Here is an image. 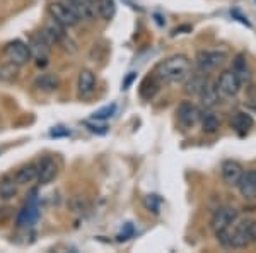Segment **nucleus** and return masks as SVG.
<instances>
[{
	"mask_svg": "<svg viewBox=\"0 0 256 253\" xmlns=\"http://www.w3.org/2000/svg\"><path fill=\"white\" fill-rule=\"evenodd\" d=\"M192 74V62L186 55H171L166 60L159 62L154 70V76L164 84H180L184 82Z\"/></svg>",
	"mask_w": 256,
	"mask_h": 253,
	"instance_id": "obj_1",
	"label": "nucleus"
},
{
	"mask_svg": "<svg viewBox=\"0 0 256 253\" xmlns=\"http://www.w3.org/2000/svg\"><path fill=\"white\" fill-rule=\"evenodd\" d=\"M48 14L52 16V19H55L56 23H60L65 28H74L80 23V18L77 16V12L74 11V7L70 4L52 2L48 6Z\"/></svg>",
	"mask_w": 256,
	"mask_h": 253,
	"instance_id": "obj_2",
	"label": "nucleus"
},
{
	"mask_svg": "<svg viewBox=\"0 0 256 253\" xmlns=\"http://www.w3.org/2000/svg\"><path fill=\"white\" fill-rule=\"evenodd\" d=\"M227 60V53L222 50H202L196 55V67L200 72H212Z\"/></svg>",
	"mask_w": 256,
	"mask_h": 253,
	"instance_id": "obj_3",
	"label": "nucleus"
},
{
	"mask_svg": "<svg viewBox=\"0 0 256 253\" xmlns=\"http://www.w3.org/2000/svg\"><path fill=\"white\" fill-rule=\"evenodd\" d=\"M6 57L12 62V64L19 65V67L28 65L30 64V60L32 59L30 47L20 40H14V41H10V43L6 45Z\"/></svg>",
	"mask_w": 256,
	"mask_h": 253,
	"instance_id": "obj_4",
	"label": "nucleus"
},
{
	"mask_svg": "<svg viewBox=\"0 0 256 253\" xmlns=\"http://www.w3.org/2000/svg\"><path fill=\"white\" fill-rule=\"evenodd\" d=\"M236 221L238 210L234 207H218L214 212L212 219H210V226H212L214 233H218V231H224L227 227H230Z\"/></svg>",
	"mask_w": 256,
	"mask_h": 253,
	"instance_id": "obj_5",
	"label": "nucleus"
},
{
	"mask_svg": "<svg viewBox=\"0 0 256 253\" xmlns=\"http://www.w3.org/2000/svg\"><path fill=\"white\" fill-rule=\"evenodd\" d=\"M30 52L32 59L38 60V65H46V60L50 57V50H52V45L48 43L46 38H44L41 33L38 35H32L30 40Z\"/></svg>",
	"mask_w": 256,
	"mask_h": 253,
	"instance_id": "obj_6",
	"label": "nucleus"
},
{
	"mask_svg": "<svg viewBox=\"0 0 256 253\" xmlns=\"http://www.w3.org/2000/svg\"><path fill=\"white\" fill-rule=\"evenodd\" d=\"M178 122L183 128H192L200 122V110L190 101H183L176 110Z\"/></svg>",
	"mask_w": 256,
	"mask_h": 253,
	"instance_id": "obj_7",
	"label": "nucleus"
},
{
	"mask_svg": "<svg viewBox=\"0 0 256 253\" xmlns=\"http://www.w3.org/2000/svg\"><path fill=\"white\" fill-rule=\"evenodd\" d=\"M241 82L239 79L236 77V74L232 70H224V72L218 76V81H217V89L222 96H227V98H232L236 96L241 89Z\"/></svg>",
	"mask_w": 256,
	"mask_h": 253,
	"instance_id": "obj_8",
	"label": "nucleus"
},
{
	"mask_svg": "<svg viewBox=\"0 0 256 253\" xmlns=\"http://www.w3.org/2000/svg\"><path fill=\"white\" fill-rule=\"evenodd\" d=\"M220 173H222V180L226 181V185L229 186H238L239 180H241L242 173V166L238 163V161H232V159H227L222 163V168H220Z\"/></svg>",
	"mask_w": 256,
	"mask_h": 253,
	"instance_id": "obj_9",
	"label": "nucleus"
},
{
	"mask_svg": "<svg viewBox=\"0 0 256 253\" xmlns=\"http://www.w3.org/2000/svg\"><path fill=\"white\" fill-rule=\"evenodd\" d=\"M96 91V76L92 70H80L79 77H77V94L79 98H89L92 96V93Z\"/></svg>",
	"mask_w": 256,
	"mask_h": 253,
	"instance_id": "obj_10",
	"label": "nucleus"
},
{
	"mask_svg": "<svg viewBox=\"0 0 256 253\" xmlns=\"http://www.w3.org/2000/svg\"><path fill=\"white\" fill-rule=\"evenodd\" d=\"M67 28L62 26L60 23H56L55 19H50L46 24H44L41 35L46 38V41L50 45H62V41L67 38V33H65Z\"/></svg>",
	"mask_w": 256,
	"mask_h": 253,
	"instance_id": "obj_11",
	"label": "nucleus"
},
{
	"mask_svg": "<svg viewBox=\"0 0 256 253\" xmlns=\"http://www.w3.org/2000/svg\"><path fill=\"white\" fill-rule=\"evenodd\" d=\"M68 4L74 7V11L77 12L80 19L92 21L98 12V0H68Z\"/></svg>",
	"mask_w": 256,
	"mask_h": 253,
	"instance_id": "obj_12",
	"label": "nucleus"
},
{
	"mask_svg": "<svg viewBox=\"0 0 256 253\" xmlns=\"http://www.w3.org/2000/svg\"><path fill=\"white\" fill-rule=\"evenodd\" d=\"M239 193L244 198H256V171L254 169H248L242 173L241 180L238 183Z\"/></svg>",
	"mask_w": 256,
	"mask_h": 253,
	"instance_id": "obj_13",
	"label": "nucleus"
},
{
	"mask_svg": "<svg viewBox=\"0 0 256 253\" xmlns=\"http://www.w3.org/2000/svg\"><path fill=\"white\" fill-rule=\"evenodd\" d=\"M58 173V166H56L55 161L52 157H44L43 161L38 164V183L40 185H48L53 178Z\"/></svg>",
	"mask_w": 256,
	"mask_h": 253,
	"instance_id": "obj_14",
	"label": "nucleus"
},
{
	"mask_svg": "<svg viewBox=\"0 0 256 253\" xmlns=\"http://www.w3.org/2000/svg\"><path fill=\"white\" fill-rule=\"evenodd\" d=\"M207 84V77L205 72H198V74H190L184 82V93L188 96H198L204 89V86Z\"/></svg>",
	"mask_w": 256,
	"mask_h": 253,
	"instance_id": "obj_15",
	"label": "nucleus"
},
{
	"mask_svg": "<svg viewBox=\"0 0 256 253\" xmlns=\"http://www.w3.org/2000/svg\"><path fill=\"white\" fill-rule=\"evenodd\" d=\"M34 88L41 93H55L60 88V79L55 74H41L34 79Z\"/></svg>",
	"mask_w": 256,
	"mask_h": 253,
	"instance_id": "obj_16",
	"label": "nucleus"
},
{
	"mask_svg": "<svg viewBox=\"0 0 256 253\" xmlns=\"http://www.w3.org/2000/svg\"><path fill=\"white\" fill-rule=\"evenodd\" d=\"M218 89H217V84H210L207 81V84L204 86V89H202V93L198 94L202 99V106L205 108V110H210V108H214L218 103Z\"/></svg>",
	"mask_w": 256,
	"mask_h": 253,
	"instance_id": "obj_17",
	"label": "nucleus"
},
{
	"mask_svg": "<svg viewBox=\"0 0 256 253\" xmlns=\"http://www.w3.org/2000/svg\"><path fill=\"white\" fill-rule=\"evenodd\" d=\"M16 181L18 185H31L32 181L38 180V164H26L16 171Z\"/></svg>",
	"mask_w": 256,
	"mask_h": 253,
	"instance_id": "obj_18",
	"label": "nucleus"
},
{
	"mask_svg": "<svg viewBox=\"0 0 256 253\" xmlns=\"http://www.w3.org/2000/svg\"><path fill=\"white\" fill-rule=\"evenodd\" d=\"M232 70L234 74H236V77L239 79V82L241 84H244V82L250 81L251 74H250V67H248V62H246V57L244 55H236V59L232 62Z\"/></svg>",
	"mask_w": 256,
	"mask_h": 253,
	"instance_id": "obj_19",
	"label": "nucleus"
},
{
	"mask_svg": "<svg viewBox=\"0 0 256 253\" xmlns=\"http://www.w3.org/2000/svg\"><path fill=\"white\" fill-rule=\"evenodd\" d=\"M230 127L236 132H239V134H244V132H248L253 127V117L250 113H244V111H239L230 120Z\"/></svg>",
	"mask_w": 256,
	"mask_h": 253,
	"instance_id": "obj_20",
	"label": "nucleus"
},
{
	"mask_svg": "<svg viewBox=\"0 0 256 253\" xmlns=\"http://www.w3.org/2000/svg\"><path fill=\"white\" fill-rule=\"evenodd\" d=\"M200 123H202V130L205 134H216L220 127V120L214 111H205V113H200Z\"/></svg>",
	"mask_w": 256,
	"mask_h": 253,
	"instance_id": "obj_21",
	"label": "nucleus"
},
{
	"mask_svg": "<svg viewBox=\"0 0 256 253\" xmlns=\"http://www.w3.org/2000/svg\"><path fill=\"white\" fill-rule=\"evenodd\" d=\"M16 193H18V181L14 176L6 175L0 180V197L9 200V198L16 197Z\"/></svg>",
	"mask_w": 256,
	"mask_h": 253,
	"instance_id": "obj_22",
	"label": "nucleus"
},
{
	"mask_svg": "<svg viewBox=\"0 0 256 253\" xmlns=\"http://www.w3.org/2000/svg\"><path fill=\"white\" fill-rule=\"evenodd\" d=\"M19 65L12 64V62H6L0 65V81L2 82H14L19 77Z\"/></svg>",
	"mask_w": 256,
	"mask_h": 253,
	"instance_id": "obj_23",
	"label": "nucleus"
},
{
	"mask_svg": "<svg viewBox=\"0 0 256 253\" xmlns=\"http://www.w3.org/2000/svg\"><path fill=\"white\" fill-rule=\"evenodd\" d=\"M98 12L101 18L110 21L116 12V4H114V0H98Z\"/></svg>",
	"mask_w": 256,
	"mask_h": 253,
	"instance_id": "obj_24",
	"label": "nucleus"
},
{
	"mask_svg": "<svg viewBox=\"0 0 256 253\" xmlns=\"http://www.w3.org/2000/svg\"><path fill=\"white\" fill-rule=\"evenodd\" d=\"M159 204H160V200L158 198V195H148L146 198V207L148 210L152 209V212H156V214L159 212Z\"/></svg>",
	"mask_w": 256,
	"mask_h": 253,
	"instance_id": "obj_25",
	"label": "nucleus"
},
{
	"mask_svg": "<svg viewBox=\"0 0 256 253\" xmlns=\"http://www.w3.org/2000/svg\"><path fill=\"white\" fill-rule=\"evenodd\" d=\"M113 113H114V105H111V106H106V108H102V110L96 111V113H94V118H96V120L111 118V117H113Z\"/></svg>",
	"mask_w": 256,
	"mask_h": 253,
	"instance_id": "obj_26",
	"label": "nucleus"
},
{
	"mask_svg": "<svg viewBox=\"0 0 256 253\" xmlns=\"http://www.w3.org/2000/svg\"><path fill=\"white\" fill-rule=\"evenodd\" d=\"M253 243H256V221H253Z\"/></svg>",
	"mask_w": 256,
	"mask_h": 253,
	"instance_id": "obj_27",
	"label": "nucleus"
},
{
	"mask_svg": "<svg viewBox=\"0 0 256 253\" xmlns=\"http://www.w3.org/2000/svg\"><path fill=\"white\" fill-rule=\"evenodd\" d=\"M254 2H256V0H254Z\"/></svg>",
	"mask_w": 256,
	"mask_h": 253,
	"instance_id": "obj_28",
	"label": "nucleus"
}]
</instances>
